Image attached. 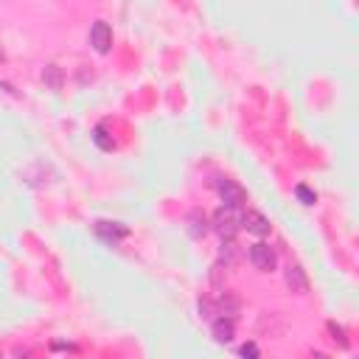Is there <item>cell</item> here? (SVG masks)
I'll return each mask as SVG.
<instances>
[{
    "mask_svg": "<svg viewBox=\"0 0 359 359\" xmlns=\"http://www.w3.org/2000/svg\"><path fill=\"white\" fill-rule=\"evenodd\" d=\"M213 188L222 200L224 208H236V211H244V202H247V191L236 183V180H228V177H216L213 180Z\"/></svg>",
    "mask_w": 359,
    "mask_h": 359,
    "instance_id": "cell-1",
    "label": "cell"
},
{
    "mask_svg": "<svg viewBox=\"0 0 359 359\" xmlns=\"http://www.w3.org/2000/svg\"><path fill=\"white\" fill-rule=\"evenodd\" d=\"M242 213L244 211H236V208H219L216 213H213V228H216V233L222 236V239H233L239 231H242Z\"/></svg>",
    "mask_w": 359,
    "mask_h": 359,
    "instance_id": "cell-2",
    "label": "cell"
},
{
    "mask_svg": "<svg viewBox=\"0 0 359 359\" xmlns=\"http://www.w3.org/2000/svg\"><path fill=\"white\" fill-rule=\"evenodd\" d=\"M250 264L258 269V273H273V269L278 266V253L275 247H269L266 242H255L250 244Z\"/></svg>",
    "mask_w": 359,
    "mask_h": 359,
    "instance_id": "cell-3",
    "label": "cell"
},
{
    "mask_svg": "<svg viewBox=\"0 0 359 359\" xmlns=\"http://www.w3.org/2000/svg\"><path fill=\"white\" fill-rule=\"evenodd\" d=\"M90 45H93L99 54H110V48H113V28H110V23L96 20L93 26H90Z\"/></svg>",
    "mask_w": 359,
    "mask_h": 359,
    "instance_id": "cell-4",
    "label": "cell"
},
{
    "mask_svg": "<svg viewBox=\"0 0 359 359\" xmlns=\"http://www.w3.org/2000/svg\"><path fill=\"white\" fill-rule=\"evenodd\" d=\"M242 228L247 233H253V236H266L273 224H269V219L264 213H258V211H244L242 213Z\"/></svg>",
    "mask_w": 359,
    "mask_h": 359,
    "instance_id": "cell-5",
    "label": "cell"
},
{
    "mask_svg": "<svg viewBox=\"0 0 359 359\" xmlns=\"http://www.w3.org/2000/svg\"><path fill=\"white\" fill-rule=\"evenodd\" d=\"M96 233L104 239V242H121V239H126L129 236V228L126 224H121V222H96Z\"/></svg>",
    "mask_w": 359,
    "mask_h": 359,
    "instance_id": "cell-6",
    "label": "cell"
},
{
    "mask_svg": "<svg viewBox=\"0 0 359 359\" xmlns=\"http://www.w3.org/2000/svg\"><path fill=\"white\" fill-rule=\"evenodd\" d=\"M287 284L292 287V292H300V295L309 292V278H306L300 264H289L287 266Z\"/></svg>",
    "mask_w": 359,
    "mask_h": 359,
    "instance_id": "cell-7",
    "label": "cell"
},
{
    "mask_svg": "<svg viewBox=\"0 0 359 359\" xmlns=\"http://www.w3.org/2000/svg\"><path fill=\"white\" fill-rule=\"evenodd\" d=\"M211 331H213V340H216V342H231V340L236 337V326H233L231 318H219V320H213Z\"/></svg>",
    "mask_w": 359,
    "mask_h": 359,
    "instance_id": "cell-8",
    "label": "cell"
},
{
    "mask_svg": "<svg viewBox=\"0 0 359 359\" xmlns=\"http://www.w3.org/2000/svg\"><path fill=\"white\" fill-rule=\"evenodd\" d=\"M93 141H96V146L104 149V152H113V149H115V141H113V135L107 132L104 124H99V126L93 129Z\"/></svg>",
    "mask_w": 359,
    "mask_h": 359,
    "instance_id": "cell-9",
    "label": "cell"
},
{
    "mask_svg": "<svg viewBox=\"0 0 359 359\" xmlns=\"http://www.w3.org/2000/svg\"><path fill=\"white\" fill-rule=\"evenodd\" d=\"M42 81L48 84V87H54V90H59L62 87V70L57 65H48V68L42 70Z\"/></svg>",
    "mask_w": 359,
    "mask_h": 359,
    "instance_id": "cell-10",
    "label": "cell"
},
{
    "mask_svg": "<svg viewBox=\"0 0 359 359\" xmlns=\"http://www.w3.org/2000/svg\"><path fill=\"white\" fill-rule=\"evenodd\" d=\"M295 197H298L303 205H314V202H318V194H314L309 186H295Z\"/></svg>",
    "mask_w": 359,
    "mask_h": 359,
    "instance_id": "cell-11",
    "label": "cell"
},
{
    "mask_svg": "<svg viewBox=\"0 0 359 359\" xmlns=\"http://www.w3.org/2000/svg\"><path fill=\"white\" fill-rule=\"evenodd\" d=\"M329 331H331V340L340 342V348H348V337H345V329H342V326L329 323Z\"/></svg>",
    "mask_w": 359,
    "mask_h": 359,
    "instance_id": "cell-12",
    "label": "cell"
},
{
    "mask_svg": "<svg viewBox=\"0 0 359 359\" xmlns=\"http://www.w3.org/2000/svg\"><path fill=\"white\" fill-rule=\"evenodd\" d=\"M239 356H242V359H261V351H258V345L250 340V342H244V345H242Z\"/></svg>",
    "mask_w": 359,
    "mask_h": 359,
    "instance_id": "cell-13",
    "label": "cell"
},
{
    "mask_svg": "<svg viewBox=\"0 0 359 359\" xmlns=\"http://www.w3.org/2000/svg\"><path fill=\"white\" fill-rule=\"evenodd\" d=\"M0 62H6V51L3 48H0Z\"/></svg>",
    "mask_w": 359,
    "mask_h": 359,
    "instance_id": "cell-14",
    "label": "cell"
},
{
    "mask_svg": "<svg viewBox=\"0 0 359 359\" xmlns=\"http://www.w3.org/2000/svg\"><path fill=\"white\" fill-rule=\"evenodd\" d=\"M0 359H3V353H0Z\"/></svg>",
    "mask_w": 359,
    "mask_h": 359,
    "instance_id": "cell-15",
    "label": "cell"
}]
</instances>
